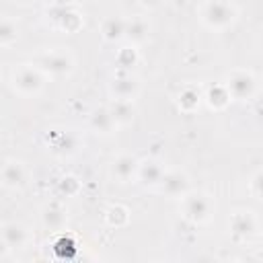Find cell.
<instances>
[{
	"label": "cell",
	"instance_id": "cell-12",
	"mask_svg": "<svg viewBox=\"0 0 263 263\" xmlns=\"http://www.w3.org/2000/svg\"><path fill=\"white\" fill-rule=\"evenodd\" d=\"M138 173H140V179L146 185H160V181L164 177V171L156 162H144V164H140Z\"/></svg>",
	"mask_w": 263,
	"mask_h": 263
},
{
	"label": "cell",
	"instance_id": "cell-2",
	"mask_svg": "<svg viewBox=\"0 0 263 263\" xmlns=\"http://www.w3.org/2000/svg\"><path fill=\"white\" fill-rule=\"evenodd\" d=\"M183 210H185V216H187L191 222H205V220L210 218V212H212V201H210L205 195H201V193L189 195V197L185 199Z\"/></svg>",
	"mask_w": 263,
	"mask_h": 263
},
{
	"label": "cell",
	"instance_id": "cell-18",
	"mask_svg": "<svg viewBox=\"0 0 263 263\" xmlns=\"http://www.w3.org/2000/svg\"><path fill=\"white\" fill-rule=\"evenodd\" d=\"M14 37H16V27L8 18H4L2 25H0V41H2V45H8Z\"/></svg>",
	"mask_w": 263,
	"mask_h": 263
},
{
	"label": "cell",
	"instance_id": "cell-8",
	"mask_svg": "<svg viewBox=\"0 0 263 263\" xmlns=\"http://www.w3.org/2000/svg\"><path fill=\"white\" fill-rule=\"evenodd\" d=\"M138 160L134 156H119L115 162H113V175L119 179V181H127L134 177V173L138 171Z\"/></svg>",
	"mask_w": 263,
	"mask_h": 263
},
{
	"label": "cell",
	"instance_id": "cell-13",
	"mask_svg": "<svg viewBox=\"0 0 263 263\" xmlns=\"http://www.w3.org/2000/svg\"><path fill=\"white\" fill-rule=\"evenodd\" d=\"M136 88H138V84H136V80H132V78L115 80V82H113V86H111L113 95H115L117 99H123V101H132V97H134Z\"/></svg>",
	"mask_w": 263,
	"mask_h": 263
},
{
	"label": "cell",
	"instance_id": "cell-15",
	"mask_svg": "<svg viewBox=\"0 0 263 263\" xmlns=\"http://www.w3.org/2000/svg\"><path fill=\"white\" fill-rule=\"evenodd\" d=\"M103 35H105V39H109V41H115V39L123 37V35H125V23H123V21H117V18H109V21L103 25Z\"/></svg>",
	"mask_w": 263,
	"mask_h": 263
},
{
	"label": "cell",
	"instance_id": "cell-21",
	"mask_svg": "<svg viewBox=\"0 0 263 263\" xmlns=\"http://www.w3.org/2000/svg\"><path fill=\"white\" fill-rule=\"evenodd\" d=\"M160 2H162V0H142L144 6H158Z\"/></svg>",
	"mask_w": 263,
	"mask_h": 263
},
{
	"label": "cell",
	"instance_id": "cell-11",
	"mask_svg": "<svg viewBox=\"0 0 263 263\" xmlns=\"http://www.w3.org/2000/svg\"><path fill=\"white\" fill-rule=\"evenodd\" d=\"M90 123H92V127H95L97 132L109 134L111 127H113V123H117V121H115L111 109H97V111L92 113V117H90Z\"/></svg>",
	"mask_w": 263,
	"mask_h": 263
},
{
	"label": "cell",
	"instance_id": "cell-10",
	"mask_svg": "<svg viewBox=\"0 0 263 263\" xmlns=\"http://www.w3.org/2000/svg\"><path fill=\"white\" fill-rule=\"evenodd\" d=\"M230 228H232V232L236 234V236H251L253 232H255V220L251 218V214H245V212H240V214H236L234 218H232V224H230Z\"/></svg>",
	"mask_w": 263,
	"mask_h": 263
},
{
	"label": "cell",
	"instance_id": "cell-1",
	"mask_svg": "<svg viewBox=\"0 0 263 263\" xmlns=\"http://www.w3.org/2000/svg\"><path fill=\"white\" fill-rule=\"evenodd\" d=\"M232 18H234V8L228 2H224V0H212L203 8V21L210 27L222 29V27L230 25Z\"/></svg>",
	"mask_w": 263,
	"mask_h": 263
},
{
	"label": "cell",
	"instance_id": "cell-17",
	"mask_svg": "<svg viewBox=\"0 0 263 263\" xmlns=\"http://www.w3.org/2000/svg\"><path fill=\"white\" fill-rule=\"evenodd\" d=\"M43 220H45V224H47V226H51V228H60V226L64 224L66 216H64V212H62L58 205H51V208H47V210H45Z\"/></svg>",
	"mask_w": 263,
	"mask_h": 263
},
{
	"label": "cell",
	"instance_id": "cell-5",
	"mask_svg": "<svg viewBox=\"0 0 263 263\" xmlns=\"http://www.w3.org/2000/svg\"><path fill=\"white\" fill-rule=\"evenodd\" d=\"M187 177L183 173H168L162 177L160 181V191L171 195V197H179V195H185L187 193Z\"/></svg>",
	"mask_w": 263,
	"mask_h": 263
},
{
	"label": "cell",
	"instance_id": "cell-20",
	"mask_svg": "<svg viewBox=\"0 0 263 263\" xmlns=\"http://www.w3.org/2000/svg\"><path fill=\"white\" fill-rule=\"evenodd\" d=\"M253 191L263 199V173H259V175L253 179Z\"/></svg>",
	"mask_w": 263,
	"mask_h": 263
},
{
	"label": "cell",
	"instance_id": "cell-19",
	"mask_svg": "<svg viewBox=\"0 0 263 263\" xmlns=\"http://www.w3.org/2000/svg\"><path fill=\"white\" fill-rule=\"evenodd\" d=\"M197 101H199V95H195L193 90H185V92L181 95V105H183V109H193V107L197 105Z\"/></svg>",
	"mask_w": 263,
	"mask_h": 263
},
{
	"label": "cell",
	"instance_id": "cell-9",
	"mask_svg": "<svg viewBox=\"0 0 263 263\" xmlns=\"http://www.w3.org/2000/svg\"><path fill=\"white\" fill-rule=\"evenodd\" d=\"M25 179V173H23V166L14 160L6 162L4 168H2V183L4 187H18Z\"/></svg>",
	"mask_w": 263,
	"mask_h": 263
},
{
	"label": "cell",
	"instance_id": "cell-7",
	"mask_svg": "<svg viewBox=\"0 0 263 263\" xmlns=\"http://www.w3.org/2000/svg\"><path fill=\"white\" fill-rule=\"evenodd\" d=\"M27 240V232L21 224H4L2 226V242L6 249H21Z\"/></svg>",
	"mask_w": 263,
	"mask_h": 263
},
{
	"label": "cell",
	"instance_id": "cell-4",
	"mask_svg": "<svg viewBox=\"0 0 263 263\" xmlns=\"http://www.w3.org/2000/svg\"><path fill=\"white\" fill-rule=\"evenodd\" d=\"M255 88V82H253V76L247 74V72H234L228 80V90L234 99H247L251 97Z\"/></svg>",
	"mask_w": 263,
	"mask_h": 263
},
{
	"label": "cell",
	"instance_id": "cell-22",
	"mask_svg": "<svg viewBox=\"0 0 263 263\" xmlns=\"http://www.w3.org/2000/svg\"><path fill=\"white\" fill-rule=\"evenodd\" d=\"M14 2H31V0H14Z\"/></svg>",
	"mask_w": 263,
	"mask_h": 263
},
{
	"label": "cell",
	"instance_id": "cell-6",
	"mask_svg": "<svg viewBox=\"0 0 263 263\" xmlns=\"http://www.w3.org/2000/svg\"><path fill=\"white\" fill-rule=\"evenodd\" d=\"M41 68L51 72V74H68L72 70V60L66 53H47L41 58Z\"/></svg>",
	"mask_w": 263,
	"mask_h": 263
},
{
	"label": "cell",
	"instance_id": "cell-14",
	"mask_svg": "<svg viewBox=\"0 0 263 263\" xmlns=\"http://www.w3.org/2000/svg\"><path fill=\"white\" fill-rule=\"evenodd\" d=\"M111 113H113L115 121H119V123H127V121H132V117H134V107H132L129 101L115 99V103H113V107H111Z\"/></svg>",
	"mask_w": 263,
	"mask_h": 263
},
{
	"label": "cell",
	"instance_id": "cell-3",
	"mask_svg": "<svg viewBox=\"0 0 263 263\" xmlns=\"http://www.w3.org/2000/svg\"><path fill=\"white\" fill-rule=\"evenodd\" d=\"M41 74L33 68H21L18 72H14V86L25 95L37 92L41 88Z\"/></svg>",
	"mask_w": 263,
	"mask_h": 263
},
{
	"label": "cell",
	"instance_id": "cell-16",
	"mask_svg": "<svg viewBox=\"0 0 263 263\" xmlns=\"http://www.w3.org/2000/svg\"><path fill=\"white\" fill-rule=\"evenodd\" d=\"M146 33H148V27H146V23L144 21H132V23H127L125 25V37H129L132 41H142L144 37H146Z\"/></svg>",
	"mask_w": 263,
	"mask_h": 263
}]
</instances>
